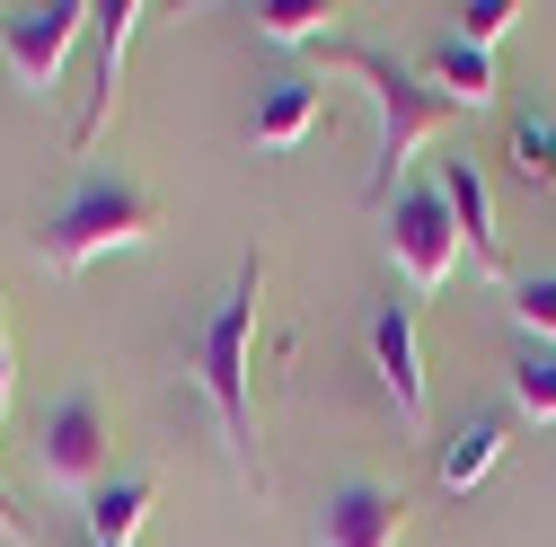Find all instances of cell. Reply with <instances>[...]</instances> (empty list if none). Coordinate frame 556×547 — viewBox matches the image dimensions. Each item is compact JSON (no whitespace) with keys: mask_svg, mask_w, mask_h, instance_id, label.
I'll return each instance as SVG.
<instances>
[{"mask_svg":"<svg viewBox=\"0 0 556 547\" xmlns=\"http://www.w3.org/2000/svg\"><path fill=\"white\" fill-rule=\"evenodd\" d=\"M327 0H265V10H256V36L265 44H327Z\"/></svg>","mask_w":556,"mask_h":547,"instance_id":"e0dca14e","label":"cell"},{"mask_svg":"<svg viewBox=\"0 0 556 547\" xmlns=\"http://www.w3.org/2000/svg\"><path fill=\"white\" fill-rule=\"evenodd\" d=\"M0 10H10V0H0Z\"/></svg>","mask_w":556,"mask_h":547,"instance_id":"7402d4cb","label":"cell"},{"mask_svg":"<svg viewBox=\"0 0 556 547\" xmlns=\"http://www.w3.org/2000/svg\"><path fill=\"white\" fill-rule=\"evenodd\" d=\"M513 406L530 424H556V345H521L513 354Z\"/></svg>","mask_w":556,"mask_h":547,"instance_id":"9a60e30c","label":"cell"},{"mask_svg":"<svg viewBox=\"0 0 556 547\" xmlns=\"http://www.w3.org/2000/svg\"><path fill=\"white\" fill-rule=\"evenodd\" d=\"M309 124H318V80H309V72H283V80H265L248 132H256V151H301Z\"/></svg>","mask_w":556,"mask_h":547,"instance_id":"8fae6325","label":"cell"},{"mask_svg":"<svg viewBox=\"0 0 556 547\" xmlns=\"http://www.w3.org/2000/svg\"><path fill=\"white\" fill-rule=\"evenodd\" d=\"M521 18H530L521 0H468V10H459V27H451V36H459V44H477V53H495V44H504V36L521 27Z\"/></svg>","mask_w":556,"mask_h":547,"instance_id":"d6986e66","label":"cell"},{"mask_svg":"<svg viewBox=\"0 0 556 547\" xmlns=\"http://www.w3.org/2000/svg\"><path fill=\"white\" fill-rule=\"evenodd\" d=\"M10 380H18V362H10V327H0V416H10Z\"/></svg>","mask_w":556,"mask_h":547,"instance_id":"44dd1931","label":"cell"},{"mask_svg":"<svg viewBox=\"0 0 556 547\" xmlns=\"http://www.w3.org/2000/svg\"><path fill=\"white\" fill-rule=\"evenodd\" d=\"M327 53V72H344V80H363L371 89V106H380V142H371V177H363V194L389 213V194H397V168L433 142V132L459 115L442 89H425V72H406L397 53H380V44H318Z\"/></svg>","mask_w":556,"mask_h":547,"instance_id":"6da1fadb","label":"cell"},{"mask_svg":"<svg viewBox=\"0 0 556 547\" xmlns=\"http://www.w3.org/2000/svg\"><path fill=\"white\" fill-rule=\"evenodd\" d=\"M256 301H265V256L239 265L230 301L194 327V380L222 416V450L239 468V486H265V459H256V416H248V345H256Z\"/></svg>","mask_w":556,"mask_h":547,"instance_id":"7a4b0ae2","label":"cell"},{"mask_svg":"<svg viewBox=\"0 0 556 547\" xmlns=\"http://www.w3.org/2000/svg\"><path fill=\"white\" fill-rule=\"evenodd\" d=\"M132 27H142V0H106V10H98V98H89V115H80V132H72L80 151H98L106 124H115V89H124V44H132Z\"/></svg>","mask_w":556,"mask_h":547,"instance_id":"30bf717a","label":"cell"},{"mask_svg":"<svg viewBox=\"0 0 556 547\" xmlns=\"http://www.w3.org/2000/svg\"><path fill=\"white\" fill-rule=\"evenodd\" d=\"M371 371H380V389L397 397V416L425 424V345H415V309H406V301L371 309Z\"/></svg>","mask_w":556,"mask_h":547,"instance_id":"9c48e42d","label":"cell"},{"mask_svg":"<svg viewBox=\"0 0 556 547\" xmlns=\"http://www.w3.org/2000/svg\"><path fill=\"white\" fill-rule=\"evenodd\" d=\"M36 486H53V495H98L106 486V416H98V397H62L45 416Z\"/></svg>","mask_w":556,"mask_h":547,"instance_id":"8992f818","label":"cell"},{"mask_svg":"<svg viewBox=\"0 0 556 547\" xmlns=\"http://www.w3.org/2000/svg\"><path fill=\"white\" fill-rule=\"evenodd\" d=\"M151 504H160L151 476H106V486L89 495V547H132V530H142Z\"/></svg>","mask_w":556,"mask_h":547,"instance_id":"5bb4252c","label":"cell"},{"mask_svg":"<svg viewBox=\"0 0 556 547\" xmlns=\"http://www.w3.org/2000/svg\"><path fill=\"white\" fill-rule=\"evenodd\" d=\"M0 538H27V512L10 504V486H0Z\"/></svg>","mask_w":556,"mask_h":547,"instance_id":"ffe728a7","label":"cell"},{"mask_svg":"<svg viewBox=\"0 0 556 547\" xmlns=\"http://www.w3.org/2000/svg\"><path fill=\"white\" fill-rule=\"evenodd\" d=\"M504 416H468L451 442H442V459H433V476H442V486L451 495H468V486H485V476H495V459H504Z\"/></svg>","mask_w":556,"mask_h":547,"instance_id":"4fadbf2b","label":"cell"},{"mask_svg":"<svg viewBox=\"0 0 556 547\" xmlns=\"http://www.w3.org/2000/svg\"><path fill=\"white\" fill-rule=\"evenodd\" d=\"M504 309L521 327V345H556V274H521V283H504Z\"/></svg>","mask_w":556,"mask_h":547,"instance_id":"2e32d148","label":"cell"},{"mask_svg":"<svg viewBox=\"0 0 556 547\" xmlns=\"http://www.w3.org/2000/svg\"><path fill=\"white\" fill-rule=\"evenodd\" d=\"M98 10L80 0H10L0 10V62H10L18 98H62V72H72V44Z\"/></svg>","mask_w":556,"mask_h":547,"instance_id":"277c9868","label":"cell"},{"mask_svg":"<svg viewBox=\"0 0 556 547\" xmlns=\"http://www.w3.org/2000/svg\"><path fill=\"white\" fill-rule=\"evenodd\" d=\"M425 80L451 98V106H495L504 98V80H495V53H477V44H459V36H433V53H425Z\"/></svg>","mask_w":556,"mask_h":547,"instance_id":"7c38bea8","label":"cell"},{"mask_svg":"<svg viewBox=\"0 0 556 547\" xmlns=\"http://www.w3.org/2000/svg\"><path fill=\"white\" fill-rule=\"evenodd\" d=\"M151 239H160V203H151L142 186H124V177H89V186L36 230V256H45V274H89L98 256L151 247Z\"/></svg>","mask_w":556,"mask_h":547,"instance_id":"3957f363","label":"cell"},{"mask_svg":"<svg viewBox=\"0 0 556 547\" xmlns=\"http://www.w3.org/2000/svg\"><path fill=\"white\" fill-rule=\"evenodd\" d=\"M513 168L539 194H556V115H513Z\"/></svg>","mask_w":556,"mask_h":547,"instance_id":"ac0fdd59","label":"cell"},{"mask_svg":"<svg viewBox=\"0 0 556 547\" xmlns=\"http://www.w3.org/2000/svg\"><path fill=\"white\" fill-rule=\"evenodd\" d=\"M309 538H318V547H397V538H406V495L354 476V486H336V495L318 504V530H309Z\"/></svg>","mask_w":556,"mask_h":547,"instance_id":"ba28073f","label":"cell"},{"mask_svg":"<svg viewBox=\"0 0 556 547\" xmlns=\"http://www.w3.org/2000/svg\"><path fill=\"white\" fill-rule=\"evenodd\" d=\"M433 186H442L451 221H459V256H468V274H485V283H513V274H504V230H495V194H485L477 160H442Z\"/></svg>","mask_w":556,"mask_h":547,"instance_id":"52a82bcc","label":"cell"},{"mask_svg":"<svg viewBox=\"0 0 556 547\" xmlns=\"http://www.w3.org/2000/svg\"><path fill=\"white\" fill-rule=\"evenodd\" d=\"M389 265L415 292H442L459 274V221H451L442 186H397L389 194Z\"/></svg>","mask_w":556,"mask_h":547,"instance_id":"5b68a950","label":"cell"}]
</instances>
